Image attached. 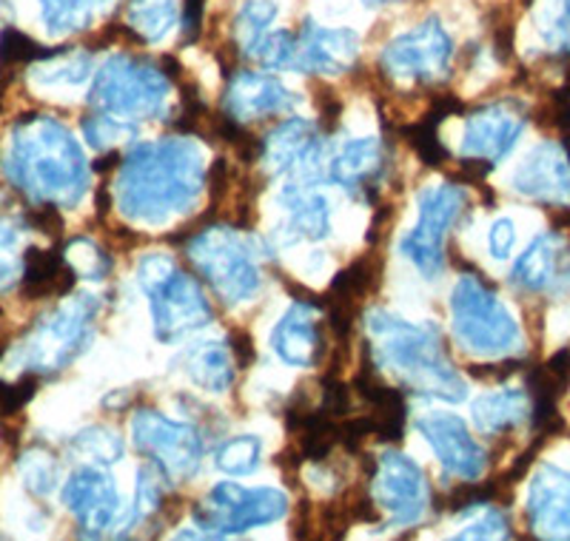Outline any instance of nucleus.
<instances>
[{"label":"nucleus","mask_w":570,"mask_h":541,"mask_svg":"<svg viewBox=\"0 0 570 541\" xmlns=\"http://www.w3.org/2000/svg\"><path fill=\"white\" fill-rule=\"evenodd\" d=\"M200 155L186 140L146 142L126 157L117 183L120 212L146 223H160L183 212L200 191Z\"/></svg>","instance_id":"obj_1"},{"label":"nucleus","mask_w":570,"mask_h":541,"mask_svg":"<svg viewBox=\"0 0 570 541\" xmlns=\"http://www.w3.org/2000/svg\"><path fill=\"white\" fill-rule=\"evenodd\" d=\"M7 175L35 200L75 206L86 191V163L78 142L58 120L43 115L20 117Z\"/></svg>","instance_id":"obj_2"},{"label":"nucleus","mask_w":570,"mask_h":541,"mask_svg":"<svg viewBox=\"0 0 570 541\" xmlns=\"http://www.w3.org/2000/svg\"><path fill=\"white\" fill-rule=\"evenodd\" d=\"M368 334L374 340L376 360L396 371L405 385L451 402L465 396V385L448 360L442 336L434 325H411L385 311H374L368 316Z\"/></svg>","instance_id":"obj_3"},{"label":"nucleus","mask_w":570,"mask_h":541,"mask_svg":"<svg viewBox=\"0 0 570 541\" xmlns=\"http://www.w3.org/2000/svg\"><path fill=\"white\" fill-rule=\"evenodd\" d=\"M140 288L149 294L155 331L160 340H177L186 331L212 323V305L203 297L200 285L166 254H146L137 263Z\"/></svg>","instance_id":"obj_4"},{"label":"nucleus","mask_w":570,"mask_h":541,"mask_svg":"<svg viewBox=\"0 0 570 541\" xmlns=\"http://www.w3.org/2000/svg\"><path fill=\"white\" fill-rule=\"evenodd\" d=\"M451 311L456 336L476 354H511L519 345L513 316L480 277H462L456 283Z\"/></svg>","instance_id":"obj_5"},{"label":"nucleus","mask_w":570,"mask_h":541,"mask_svg":"<svg viewBox=\"0 0 570 541\" xmlns=\"http://www.w3.org/2000/svg\"><path fill=\"white\" fill-rule=\"evenodd\" d=\"M166 91H169V75H160L155 66L120 55L98 71L91 104L106 115H117L124 120L155 117L163 111Z\"/></svg>","instance_id":"obj_6"},{"label":"nucleus","mask_w":570,"mask_h":541,"mask_svg":"<svg viewBox=\"0 0 570 541\" xmlns=\"http://www.w3.org/2000/svg\"><path fill=\"white\" fill-rule=\"evenodd\" d=\"M288 510V502L279 490L272 488H243V484L223 482L206 493L203 502L195 504V522L206 533L228 535L246 533L252 528L279 522Z\"/></svg>","instance_id":"obj_7"},{"label":"nucleus","mask_w":570,"mask_h":541,"mask_svg":"<svg viewBox=\"0 0 570 541\" xmlns=\"http://www.w3.org/2000/svg\"><path fill=\"white\" fill-rule=\"evenodd\" d=\"M188 257L197 265L214 294L226 303H240L257 291L259 274L246 245L226 228H208L188 239Z\"/></svg>","instance_id":"obj_8"},{"label":"nucleus","mask_w":570,"mask_h":541,"mask_svg":"<svg viewBox=\"0 0 570 541\" xmlns=\"http://www.w3.org/2000/svg\"><path fill=\"white\" fill-rule=\"evenodd\" d=\"M131 433H135V445L149 456L163 479L186 482L200 468L203 445L191 427L177 425L157 411H137Z\"/></svg>","instance_id":"obj_9"},{"label":"nucleus","mask_w":570,"mask_h":541,"mask_svg":"<svg viewBox=\"0 0 570 541\" xmlns=\"http://www.w3.org/2000/svg\"><path fill=\"white\" fill-rule=\"evenodd\" d=\"M454 58V43L442 29L440 20H428L422 27L411 29L409 35H400L391 40L383 55L385 69L394 78H409L416 83H436L448 78Z\"/></svg>","instance_id":"obj_10"},{"label":"nucleus","mask_w":570,"mask_h":541,"mask_svg":"<svg viewBox=\"0 0 570 541\" xmlns=\"http://www.w3.org/2000/svg\"><path fill=\"white\" fill-rule=\"evenodd\" d=\"M95 316L91 297H80L78 303H69L49 314L38 328L32 345V362L38 371H58L66 362H71L86 348L89 340V325Z\"/></svg>","instance_id":"obj_11"},{"label":"nucleus","mask_w":570,"mask_h":541,"mask_svg":"<svg viewBox=\"0 0 570 541\" xmlns=\"http://www.w3.org/2000/svg\"><path fill=\"white\" fill-rule=\"evenodd\" d=\"M374 502L400 524L420 522L428 508V488L420 464L402 453H385L376 462Z\"/></svg>","instance_id":"obj_12"},{"label":"nucleus","mask_w":570,"mask_h":541,"mask_svg":"<svg viewBox=\"0 0 570 541\" xmlns=\"http://www.w3.org/2000/svg\"><path fill=\"white\" fill-rule=\"evenodd\" d=\"M513 188L542 206L570 208V149L564 142H539L513 175Z\"/></svg>","instance_id":"obj_13"},{"label":"nucleus","mask_w":570,"mask_h":541,"mask_svg":"<svg viewBox=\"0 0 570 541\" xmlns=\"http://www.w3.org/2000/svg\"><path fill=\"white\" fill-rule=\"evenodd\" d=\"M428 445L434 447L436 459L445 468V473L465 482H476L485 473V451L476 445V439L468 433L465 422L454 413H431L416 422Z\"/></svg>","instance_id":"obj_14"},{"label":"nucleus","mask_w":570,"mask_h":541,"mask_svg":"<svg viewBox=\"0 0 570 541\" xmlns=\"http://www.w3.org/2000/svg\"><path fill=\"white\" fill-rule=\"evenodd\" d=\"M513 285L528 294L562 297L570 291V248L559 234H542L528 245L511 274Z\"/></svg>","instance_id":"obj_15"},{"label":"nucleus","mask_w":570,"mask_h":541,"mask_svg":"<svg viewBox=\"0 0 570 541\" xmlns=\"http://www.w3.org/2000/svg\"><path fill=\"white\" fill-rule=\"evenodd\" d=\"M317 303L297 299L272 331L274 354L292 367H314L325 360V331L317 323Z\"/></svg>","instance_id":"obj_16"},{"label":"nucleus","mask_w":570,"mask_h":541,"mask_svg":"<svg viewBox=\"0 0 570 541\" xmlns=\"http://www.w3.org/2000/svg\"><path fill=\"white\" fill-rule=\"evenodd\" d=\"M528 522L542 539H570V473L542 464L531 482Z\"/></svg>","instance_id":"obj_17"},{"label":"nucleus","mask_w":570,"mask_h":541,"mask_svg":"<svg viewBox=\"0 0 570 541\" xmlns=\"http://www.w3.org/2000/svg\"><path fill=\"white\" fill-rule=\"evenodd\" d=\"M63 502L75 513L80 528H86L89 533H100L117 515L120 499H117L115 482L100 468H80L66 482Z\"/></svg>","instance_id":"obj_18"},{"label":"nucleus","mask_w":570,"mask_h":541,"mask_svg":"<svg viewBox=\"0 0 570 541\" xmlns=\"http://www.w3.org/2000/svg\"><path fill=\"white\" fill-rule=\"evenodd\" d=\"M522 126H525V117L513 100L511 104L488 106V109L468 117L465 151L488 163L502 160L513 149L517 137L522 135Z\"/></svg>","instance_id":"obj_19"},{"label":"nucleus","mask_w":570,"mask_h":541,"mask_svg":"<svg viewBox=\"0 0 570 541\" xmlns=\"http://www.w3.org/2000/svg\"><path fill=\"white\" fill-rule=\"evenodd\" d=\"M299 97L285 89L279 80L257 71H237L232 78L226 97V109L232 120H259L268 115H285L297 106Z\"/></svg>","instance_id":"obj_20"},{"label":"nucleus","mask_w":570,"mask_h":541,"mask_svg":"<svg viewBox=\"0 0 570 541\" xmlns=\"http://www.w3.org/2000/svg\"><path fill=\"white\" fill-rule=\"evenodd\" d=\"M356 35L351 29H323V27H305L299 35V66L308 71H328V75H340V71L351 69L356 60Z\"/></svg>","instance_id":"obj_21"},{"label":"nucleus","mask_w":570,"mask_h":541,"mask_svg":"<svg viewBox=\"0 0 570 541\" xmlns=\"http://www.w3.org/2000/svg\"><path fill=\"white\" fill-rule=\"evenodd\" d=\"M385 171L383 146L371 137L363 140L345 142L343 151L331 163V180L340 183L343 188H368L376 186V180Z\"/></svg>","instance_id":"obj_22"},{"label":"nucleus","mask_w":570,"mask_h":541,"mask_svg":"<svg viewBox=\"0 0 570 541\" xmlns=\"http://www.w3.org/2000/svg\"><path fill=\"white\" fill-rule=\"evenodd\" d=\"M75 274L60 254L40 252V248H29L23 254V285L20 291L29 299H46V297H63L75 285Z\"/></svg>","instance_id":"obj_23"},{"label":"nucleus","mask_w":570,"mask_h":541,"mask_svg":"<svg viewBox=\"0 0 570 541\" xmlns=\"http://www.w3.org/2000/svg\"><path fill=\"white\" fill-rule=\"evenodd\" d=\"M266 155L277 171H303L317 163V135L308 122L288 120L266 140Z\"/></svg>","instance_id":"obj_24"},{"label":"nucleus","mask_w":570,"mask_h":541,"mask_svg":"<svg viewBox=\"0 0 570 541\" xmlns=\"http://www.w3.org/2000/svg\"><path fill=\"white\" fill-rule=\"evenodd\" d=\"M531 420V396L522 391L488 393L473 402V422L482 433H508L519 422Z\"/></svg>","instance_id":"obj_25"},{"label":"nucleus","mask_w":570,"mask_h":541,"mask_svg":"<svg viewBox=\"0 0 570 541\" xmlns=\"http://www.w3.org/2000/svg\"><path fill=\"white\" fill-rule=\"evenodd\" d=\"M234 356L220 342H200L186 354V374L206 391L223 393L234 385Z\"/></svg>","instance_id":"obj_26"},{"label":"nucleus","mask_w":570,"mask_h":541,"mask_svg":"<svg viewBox=\"0 0 570 541\" xmlns=\"http://www.w3.org/2000/svg\"><path fill=\"white\" fill-rule=\"evenodd\" d=\"M283 203L288 208L292 228L305 239L328 237V200L312 186H288L283 191Z\"/></svg>","instance_id":"obj_27"},{"label":"nucleus","mask_w":570,"mask_h":541,"mask_svg":"<svg viewBox=\"0 0 570 541\" xmlns=\"http://www.w3.org/2000/svg\"><path fill=\"white\" fill-rule=\"evenodd\" d=\"M465 208V194L456 186H434L420 194V223L416 228L434 237H445V232L454 226Z\"/></svg>","instance_id":"obj_28"},{"label":"nucleus","mask_w":570,"mask_h":541,"mask_svg":"<svg viewBox=\"0 0 570 541\" xmlns=\"http://www.w3.org/2000/svg\"><path fill=\"white\" fill-rule=\"evenodd\" d=\"M380 274H383V265H380V259L376 257H371V254L368 257L354 259L348 268L337 274V279H334V285H331L328 299H334V303H345L354 308L360 299L368 297L371 291H374V285L380 283Z\"/></svg>","instance_id":"obj_29"},{"label":"nucleus","mask_w":570,"mask_h":541,"mask_svg":"<svg viewBox=\"0 0 570 541\" xmlns=\"http://www.w3.org/2000/svg\"><path fill=\"white\" fill-rule=\"evenodd\" d=\"M175 0H135L129 9V27L146 40H160L163 35L175 27Z\"/></svg>","instance_id":"obj_30"},{"label":"nucleus","mask_w":570,"mask_h":541,"mask_svg":"<svg viewBox=\"0 0 570 541\" xmlns=\"http://www.w3.org/2000/svg\"><path fill=\"white\" fill-rule=\"evenodd\" d=\"M259 453H263V445L257 436H234L217 447L214 464L228 476H246V473L257 471Z\"/></svg>","instance_id":"obj_31"},{"label":"nucleus","mask_w":570,"mask_h":541,"mask_svg":"<svg viewBox=\"0 0 570 541\" xmlns=\"http://www.w3.org/2000/svg\"><path fill=\"white\" fill-rule=\"evenodd\" d=\"M71 451L80 453L89 462L111 464L124 456V442L109 427H89V431H80L71 439Z\"/></svg>","instance_id":"obj_32"},{"label":"nucleus","mask_w":570,"mask_h":541,"mask_svg":"<svg viewBox=\"0 0 570 541\" xmlns=\"http://www.w3.org/2000/svg\"><path fill=\"white\" fill-rule=\"evenodd\" d=\"M274 18H277V7L272 0H248L246 7L237 12V40L246 49V55L266 38V29L272 27Z\"/></svg>","instance_id":"obj_33"},{"label":"nucleus","mask_w":570,"mask_h":541,"mask_svg":"<svg viewBox=\"0 0 570 541\" xmlns=\"http://www.w3.org/2000/svg\"><path fill=\"white\" fill-rule=\"evenodd\" d=\"M58 459L52 453L40 451V447H32L27 456L20 459V476L35 496H49L58 484Z\"/></svg>","instance_id":"obj_34"},{"label":"nucleus","mask_w":570,"mask_h":541,"mask_svg":"<svg viewBox=\"0 0 570 541\" xmlns=\"http://www.w3.org/2000/svg\"><path fill=\"white\" fill-rule=\"evenodd\" d=\"M40 7H43V20L49 29L66 32V29L83 27L95 7H100V0H40Z\"/></svg>","instance_id":"obj_35"},{"label":"nucleus","mask_w":570,"mask_h":541,"mask_svg":"<svg viewBox=\"0 0 570 541\" xmlns=\"http://www.w3.org/2000/svg\"><path fill=\"white\" fill-rule=\"evenodd\" d=\"M297 55H299V43L294 40V35L279 32V35H266V38L259 40L252 52H248V58H254L259 66H266V69H285V66L294 63Z\"/></svg>","instance_id":"obj_36"},{"label":"nucleus","mask_w":570,"mask_h":541,"mask_svg":"<svg viewBox=\"0 0 570 541\" xmlns=\"http://www.w3.org/2000/svg\"><path fill=\"white\" fill-rule=\"evenodd\" d=\"M542 38L551 52L570 55V0H559V12L542 20Z\"/></svg>","instance_id":"obj_37"},{"label":"nucleus","mask_w":570,"mask_h":541,"mask_svg":"<svg viewBox=\"0 0 570 541\" xmlns=\"http://www.w3.org/2000/svg\"><path fill=\"white\" fill-rule=\"evenodd\" d=\"M14 248H18V232L9 228L3 219H0V288L12 285V279L18 277V257H14Z\"/></svg>","instance_id":"obj_38"},{"label":"nucleus","mask_w":570,"mask_h":541,"mask_svg":"<svg viewBox=\"0 0 570 541\" xmlns=\"http://www.w3.org/2000/svg\"><path fill=\"white\" fill-rule=\"evenodd\" d=\"M83 129H86V137H89L91 146H98V149H106L111 140H117V137L124 135V126L120 122H115L111 117H104V115H95L89 117V120H83Z\"/></svg>","instance_id":"obj_39"},{"label":"nucleus","mask_w":570,"mask_h":541,"mask_svg":"<svg viewBox=\"0 0 570 541\" xmlns=\"http://www.w3.org/2000/svg\"><path fill=\"white\" fill-rule=\"evenodd\" d=\"M513 243H517V232H513V223L508 217L497 219L488 232V248L497 259H505L511 257L513 252Z\"/></svg>","instance_id":"obj_40"},{"label":"nucleus","mask_w":570,"mask_h":541,"mask_svg":"<svg viewBox=\"0 0 570 541\" xmlns=\"http://www.w3.org/2000/svg\"><path fill=\"white\" fill-rule=\"evenodd\" d=\"M27 223L32 228H38L40 234H49V237H60V232H63V219H60L58 208H55L52 203H49V206L29 208Z\"/></svg>","instance_id":"obj_41"},{"label":"nucleus","mask_w":570,"mask_h":541,"mask_svg":"<svg viewBox=\"0 0 570 541\" xmlns=\"http://www.w3.org/2000/svg\"><path fill=\"white\" fill-rule=\"evenodd\" d=\"M228 340H232V345H228V351H232L234 362L246 371L248 365L254 362V356H257V351H254V340L248 331L243 328H232L228 331Z\"/></svg>","instance_id":"obj_42"},{"label":"nucleus","mask_w":570,"mask_h":541,"mask_svg":"<svg viewBox=\"0 0 570 541\" xmlns=\"http://www.w3.org/2000/svg\"><path fill=\"white\" fill-rule=\"evenodd\" d=\"M368 7H383V3H391V0H365Z\"/></svg>","instance_id":"obj_43"}]
</instances>
